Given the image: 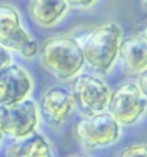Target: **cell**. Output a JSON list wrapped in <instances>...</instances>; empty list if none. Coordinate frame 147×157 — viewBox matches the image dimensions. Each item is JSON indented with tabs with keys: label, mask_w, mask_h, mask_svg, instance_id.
<instances>
[{
	"label": "cell",
	"mask_w": 147,
	"mask_h": 157,
	"mask_svg": "<svg viewBox=\"0 0 147 157\" xmlns=\"http://www.w3.org/2000/svg\"><path fill=\"white\" fill-rule=\"evenodd\" d=\"M110 95L112 91L108 84L97 76L82 74L76 80L74 98L81 110L88 116L106 111Z\"/></svg>",
	"instance_id": "7"
},
{
	"label": "cell",
	"mask_w": 147,
	"mask_h": 157,
	"mask_svg": "<svg viewBox=\"0 0 147 157\" xmlns=\"http://www.w3.org/2000/svg\"><path fill=\"white\" fill-rule=\"evenodd\" d=\"M78 139L88 147H106L121 136V124L109 112L88 116L76 126Z\"/></svg>",
	"instance_id": "6"
},
{
	"label": "cell",
	"mask_w": 147,
	"mask_h": 157,
	"mask_svg": "<svg viewBox=\"0 0 147 157\" xmlns=\"http://www.w3.org/2000/svg\"><path fill=\"white\" fill-rule=\"evenodd\" d=\"M122 40L121 28L114 22H108L93 29L83 43L85 63L100 73L110 71L118 57Z\"/></svg>",
	"instance_id": "2"
},
{
	"label": "cell",
	"mask_w": 147,
	"mask_h": 157,
	"mask_svg": "<svg viewBox=\"0 0 147 157\" xmlns=\"http://www.w3.org/2000/svg\"><path fill=\"white\" fill-rule=\"evenodd\" d=\"M142 5H144V7L145 8H147V0H142Z\"/></svg>",
	"instance_id": "18"
},
{
	"label": "cell",
	"mask_w": 147,
	"mask_h": 157,
	"mask_svg": "<svg viewBox=\"0 0 147 157\" xmlns=\"http://www.w3.org/2000/svg\"><path fill=\"white\" fill-rule=\"evenodd\" d=\"M76 157H88V156H85V155H81V156H76Z\"/></svg>",
	"instance_id": "20"
},
{
	"label": "cell",
	"mask_w": 147,
	"mask_h": 157,
	"mask_svg": "<svg viewBox=\"0 0 147 157\" xmlns=\"http://www.w3.org/2000/svg\"><path fill=\"white\" fill-rule=\"evenodd\" d=\"M2 137H4V132L0 129V142H1V140H2Z\"/></svg>",
	"instance_id": "17"
},
{
	"label": "cell",
	"mask_w": 147,
	"mask_h": 157,
	"mask_svg": "<svg viewBox=\"0 0 147 157\" xmlns=\"http://www.w3.org/2000/svg\"><path fill=\"white\" fill-rule=\"evenodd\" d=\"M41 61L56 78L69 80L77 76L85 64L83 48L73 37L55 36L43 46Z\"/></svg>",
	"instance_id": "1"
},
{
	"label": "cell",
	"mask_w": 147,
	"mask_h": 157,
	"mask_svg": "<svg viewBox=\"0 0 147 157\" xmlns=\"http://www.w3.org/2000/svg\"><path fill=\"white\" fill-rule=\"evenodd\" d=\"M118 54L129 73H142L147 69V38L142 35H131L122 39Z\"/></svg>",
	"instance_id": "10"
},
{
	"label": "cell",
	"mask_w": 147,
	"mask_h": 157,
	"mask_svg": "<svg viewBox=\"0 0 147 157\" xmlns=\"http://www.w3.org/2000/svg\"><path fill=\"white\" fill-rule=\"evenodd\" d=\"M137 84L138 87H139V89H140V91L142 93V95L147 99V69H145L142 73H139Z\"/></svg>",
	"instance_id": "16"
},
{
	"label": "cell",
	"mask_w": 147,
	"mask_h": 157,
	"mask_svg": "<svg viewBox=\"0 0 147 157\" xmlns=\"http://www.w3.org/2000/svg\"><path fill=\"white\" fill-rule=\"evenodd\" d=\"M38 123V106L32 99L0 105V129L6 135L15 139L29 136L34 133Z\"/></svg>",
	"instance_id": "4"
},
{
	"label": "cell",
	"mask_w": 147,
	"mask_h": 157,
	"mask_svg": "<svg viewBox=\"0 0 147 157\" xmlns=\"http://www.w3.org/2000/svg\"><path fill=\"white\" fill-rule=\"evenodd\" d=\"M8 157H53L48 142L40 134L20 139L8 149Z\"/></svg>",
	"instance_id": "12"
},
{
	"label": "cell",
	"mask_w": 147,
	"mask_h": 157,
	"mask_svg": "<svg viewBox=\"0 0 147 157\" xmlns=\"http://www.w3.org/2000/svg\"><path fill=\"white\" fill-rule=\"evenodd\" d=\"M107 110L120 124L133 125L146 112L147 99L137 83L124 82L112 93Z\"/></svg>",
	"instance_id": "5"
},
{
	"label": "cell",
	"mask_w": 147,
	"mask_h": 157,
	"mask_svg": "<svg viewBox=\"0 0 147 157\" xmlns=\"http://www.w3.org/2000/svg\"><path fill=\"white\" fill-rule=\"evenodd\" d=\"M67 4L75 8H90L97 2V0H66Z\"/></svg>",
	"instance_id": "14"
},
{
	"label": "cell",
	"mask_w": 147,
	"mask_h": 157,
	"mask_svg": "<svg viewBox=\"0 0 147 157\" xmlns=\"http://www.w3.org/2000/svg\"><path fill=\"white\" fill-rule=\"evenodd\" d=\"M32 80L21 66L10 64L0 71V105L14 104L28 98Z\"/></svg>",
	"instance_id": "8"
},
{
	"label": "cell",
	"mask_w": 147,
	"mask_h": 157,
	"mask_svg": "<svg viewBox=\"0 0 147 157\" xmlns=\"http://www.w3.org/2000/svg\"><path fill=\"white\" fill-rule=\"evenodd\" d=\"M75 105L76 102L74 94L60 86H54L47 89L40 101L43 117L53 125L64 123L71 114Z\"/></svg>",
	"instance_id": "9"
},
{
	"label": "cell",
	"mask_w": 147,
	"mask_h": 157,
	"mask_svg": "<svg viewBox=\"0 0 147 157\" xmlns=\"http://www.w3.org/2000/svg\"><path fill=\"white\" fill-rule=\"evenodd\" d=\"M142 36H144L145 38H147V28H146V29H145V31L142 33Z\"/></svg>",
	"instance_id": "19"
},
{
	"label": "cell",
	"mask_w": 147,
	"mask_h": 157,
	"mask_svg": "<svg viewBox=\"0 0 147 157\" xmlns=\"http://www.w3.org/2000/svg\"><path fill=\"white\" fill-rule=\"evenodd\" d=\"M0 45L15 50L24 58L38 53V43L23 28L17 10L10 5H0Z\"/></svg>",
	"instance_id": "3"
},
{
	"label": "cell",
	"mask_w": 147,
	"mask_h": 157,
	"mask_svg": "<svg viewBox=\"0 0 147 157\" xmlns=\"http://www.w3.org/2000/svg\"><path fill=\"white\" fill-rule=\"evenodd\" d=\"M68 7L66 0H31L29 10L37 25L51 28L63 19Z\"/></svg>",
	"instance_id": "11"
},
{
	"label": "cell",
	"mask_w": 147,
	"mask_h": 157,
	"mask_svg": "<svg viewBox=\"0 0 147 157\" xmlns=\"http://www.w3.org/2000/svg\"><path fill=\"white\" fill-rule=\"evenodd\" d=\"M117 157H147V144L139 143L129 146L122 149Z\"/></svg>",
	"instance_id": "13"
},
{
	"label": "cell",
	"mask_w": 147,
	"mask_h": 157,
	"mask_svg": "<svg viewBox=\"0 0 147 157\" xmlns=\"http://www.w3.org/2000/svg\"><path fill=\"white\" fill-rule=\"evenodd\" d=\"M12 60H10V54L8 52V50L4 48L2 45H0V71L4 69L6 66L10 65Z\"/></svg>",
	"instance_id": "15"
}]
</instances>
